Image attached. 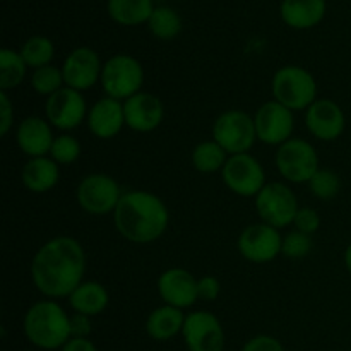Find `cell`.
Instances as JSON below:
<instances>
[{"instance_id":"cell-1","label":"cell","mask_w":351,"mask_h":351,"mask_svg":"<svg viewBox=\"0 0 351 351\" xmlns=\"http://www.w3.org/2000/svg\"><path fill=\"white\" fill-rule=\"evenodd\" d=\"M86 252L72 237H55L45 242L31 261L34 288L50 300L69 298L84 281Z\"/></svg>"},{"instance_id":"cell-2","label":"cell","mask_w":351,"mask_h":351,"mask_svg":"<svg viewBox=\"0 0 351 351\" xmlns=\"http://www.w3.org/2000/svg\"><path fill=\"white\" fill-rule=\"evenodd\" d=\"M113 223L127 242L146 245L165 235L170 211L160 195L149 191H129L123 192L113 213Z\"/></svg>"},{"instance_id":"cell-3","label":"cell","mask_w":351,"mask_h":351,"mask_svg":"<svg viewBox=\"0 0 351 351\" xmlns=\"http://www.w3.org/2000/svg\"><path fill=\"white\" fill-rule=\"evenodd\" d=\"M23 331L36 348L58 350L71 339V315L57 300H40L27 308Z\"/></svg>"},{"instance_id":"cell-4","label":"cell","mask_w":351,"mask_h":351,"mask_svg":"<svg viewBox=\"0 0 351 351\" xmlns=\"http://www.w3.org/2000/svg\"><path fill=\"white\" fill-rule=\"evenodd\" d=\"M273 99L290 108L291 112L307 110L317 101V81L307 69L300 65H283L271 81Z\"/></svg>"},{"instance_id":"cell-5","label":"cell","mask_w":351,"mask_h":351,"mask_svg":"<svg viewBox=\"0 0 351 351\" xmlns=\"http://www.w3.org/2000/svg\"><path fill=\"white\" fill-rule=\"evenodd\" d=\"M105 96L119 101L132 98L143 91L144 69L136 57L127 53H117L103 64L101 79H99Z\"/></svg>"},{"instance_id":"cell-6","label":"cell","mask_w":351,"mask_h":351,"mask_svg":"<svg viewBox=\"0 0 351 351\" xmlns=\"http://www.w3.org/2000/svg\"><path fill=\"white\" fill-rule=\"evenodd\" d=\"M274 163L281 177L290 184H308L321 168L315 147L300 137H291L281 144L274 154Z\"/></svg>"},{"instance_id":"cell-7","label":"cell","mask_w":351,"mask_h":351,"mask_svg":"<svg viewBox=\"0 0 351 351\" xmlns=\"http://www.w3.org/2000/svg\"><path fill=\"white\" fill-rule=\"evenodd\" d=\"M213 139L230 156L249 153L257 141L254 117L243 110H226L213 123Z\"/></svg>"},{"instance_id":"cell-8","label":"cell","mask_w":351,"mask_h":351,"mask_svg":"<svg viewBox=\"0 0 351 351\" xmlns=\"http://www.w3.org/2000/svg\"><path fill=\"white\" fill-rule=\"evenodd\" d=\"M122 195L119 182L108 173L86 175L75 189L79 208L95 216L113 215Z\"/></svg>"},{"instance_id":"cell-9","label":"cell","mask_w":351,"mask_h":351,"mask_svg":"<svg viewBox=\"0 0 351 351\" xmlns=\"http://www.w3.org/2000/svg\"><path fill=\"white\" fill-rule=\"evenodd\" d=\"M254 199H256V211L261 221L278 230L293 225L295 216L300 209L295 192L283 182L266 184Z\"/></svg>"},{"instance_id":"cell-10","label":"cell","mask_w":351,"mask_h":351,"mask_svg":"<svg viewBox=\"0 0 351 351\" xmlns=\"http://www.w3.org/2000/svg\"><path fill=\"white\" fill-rule=\"evenodd\" d=\"M221 178L226 189L240 197H256L267 184L264 167L250 153L230 156L221 170Z\"/></svg>"},{"instance_id":"cell-11","label":"cell","mask_w":351,"mask_h":351,"mask_svg":"<svg viewBox=\"0 0 351 351\" xmlns=\"http://www.w3.org/2000/svg\"><path fill=\"white\" fill-rule=\"evenodd\" d=\"M283 235L280 230L267 223H254L240 232L237 240V249L240 256L252 264L273 263L281 256Z\"/></svg>"},{"instance_id":"cell-12","label":"cell","mask_w":351,"mask_h":351,"mask_svg":"<svg viewBox=\"0 0 351 351\" xmlns=\"http://www.w3.org/2000/svg\"><path fill=\"white\" fill-rule=\"evenodd\" d=\"M257 141L267 146H278L291 139L295 130V117L290 108L276 99L263 103L254 115Z\"/></svg>"},{"instance_id":"cell-13","label":"cell","mask_w":351,"mask_h":351,"mask_svg":"<svg viewBox=\"0 0 351 351\" xmlns=\"http://www.w3.org/2000/svg\"><path fill=\"white\" fill-rule=\"evenodd\" d=\"M88 112V103L82 93L67 86H64L55 95L48 96L45 103V119L51 123L53 129L64 132L77 129L82 122H86Z\"/></svg>"},{"instance_id":"cell-14","label":"cell","mask_w":351,"mask_h":351,"mask_svg":"<svg viewBox=\"0 0 351 351\" xmlns=\"http://www.w3.org/2000/svg\"><path fill=\"white\" fill-rule=\"evenodd\" d=\"M189 351H223L225 329L213 312L195 311L187 314L182 331Z\"/></svg>"},{"instance_id":"cell-15","label":"cell","mask_w":351,"mask_h":351,"mask_svg":"<svg viewBox=\"0 0 351 351\" xmlns=\"http://www.w3.org/2000/svg\"><path fill=\"white\" fill-rule=\"evenodd\" d=\"M103 64L99 55L89 47H79L67 55L62 65V74L67 88L75 91H88L101 79Z\"/></svg>"},{"instance_id":"cell-16","label":"cell","mask_w":351,"mask_h":351,"mask_svg":"<svg viewBox=\"0 0 351 351\" xmlns=\"http://www.w3.org/2000/svg\"><path fill=\"white\" fill-rule=\"evenodd\" d=\"M307 130L322 143H332L345 134L346 115L332 99H317L305 110Z\"/></svg>"},{"instance_id":"cell-17","label":"cell","mask_w":351,"mask_h":351,"mask_svg":"<svg viewBox=\"0 0 351 351\" xmlns=\"http://www.w3.org/2000/svg\"><path fill=\"white\" fill-rule=\"evenodd\" d=\"M158 295L165 305L180 311L192 307L199 300L197 278L184 267H170L158 278Z\"/></svg>"},{"instance_id":"cell-18","label":"cell","mask_w":351,"mask_h":351,"mask_svg":"<svg viewBox=\"0 0 351 351\" xmlns=\"http://www.w3.org/2000/svg\"><path fill=\"white\" fill-rule=\"evenodd\" d=\"M125 112V125L139 134H147L156 130L165 119L163 101L156 95L141 91L132 98L123 101Z\"/></svg>"},{"instance_id":"cell-19","label":"cell","mask_w":351,"mask_h":351,"mask_svg":"<svg viewBox=\"0 0 351 351\" xmlns=\"http://www.w3.org/2000/svg\"><path fill=\"white\" fill-rule=\"evenodd\" d=\"M88 129L96 139L108 141L119 136L125 125V112L123 101H119L110 96H103L93 106H89Z\"/></svg>"},{"instance_id":"cell-20","label":"cell","mask_w":351,"mask_h":351,"mask_svg":"<svg viewBox=\"0 0 351 351\" xmlns=\"http://www.w3.org/2000/svg\"><path fill=\"white\" fill-rule=\"evenodd\" d=\"M53 141V127L43 117H26L24 120H21L16 129L17 146L29 158L48 156Z\"/></svg>"},{"instance_id":"cell-21","label":"cell","mask_w":351,"mask_h":351,"mask_svg":"<svg viewBox=\"0 0 351 351\" xmlns=\"http://www.w3.org/2000/svg\"><path fill=\"white\" fill-rule=\"evenodd\" d=\"M60 167L50 156L29 158L21 170V182L33 194H45L57 187Z\"/></svg>"},{"instance_id":"cell-22","label":"cell","mask_w":351,"mask_h":351,"mask_svg":"<svg viewBox=\"0 0 351 351\" xmlns=\"http://www.w3.org/2000/svg\"><path fill=\"white\" fill-rule=\"evenodd\" d=\"M280 14L287 26L311 29L324 19L326 0H283Z\"/></svg>"},{"instance_id":"cell-23","label":"cell","mask_w":351,"mask_h":351,"mask_svg":"<svg viewBox=\"0 0 351 351\" xmlns=\"http://www.w3.org/2000/svg\"><path fill=\"white\" fill-rule=\"evenodd\" d=\"M184 311L171 305H161L154 308L146 319V332L154 341H170L175 336L182 335L185 324Z\"/></svg>"},{"instance_id":"cell-24","label":"cell","mask_w":351,"mask_h":351,"mask_svg":"<svg viewBox=\"0 0 351 351\" xmlns=\"http://www.w3.org/2000/svg\"><path fill=\"white\" fill-rule=\"evenodd\" d=\"M71 308L77 314L95 317L106 311L110 304L108 290L98 281H82L69 297Z\"/></svg>"},{"instance_id":"cell-25","label":"cell","mask_w":351,"mask_h":351,"mask_svg":"<svg viewBox=\"0 0 351 351\" xmlns=\"http://www.w3.org/2000/svg\"><path fill=\"white\" fill-rule=\"evenodd\" d=\"M153 10V0H108L110 17L122 26L147 23Z\"/></svg>"},{"instance_id":"cell-26","label":"cell","mask_w":351,"mask_h":351,"mask_svg":"<svg viewBox=\"0 0 351 351\" xmlns=\"http://www.w3.org/2000/svg\"><path fill=\"white\" fill-rule=\"evenodd\" d=\"M230 158V154L216 143L215 139L202 141L197 146L192 149V167L199 171V173L211 175L219 171L221 173L223 167H225L226 160Z\"/></svg>"},{"instance_id":"cell-27","label":"cell","mask_w":351,"mask_h":351,"mask_svg":"<svg viewBox=\"0 0 351 351\" xmlns=\"http://www.w3.org/2000/svg\"><path fill=\"white\" fill-rule=\"evenodd\" d=\"M26 72L27 65L21 51H14L10 48L0 50V89L2 91H9L23 84Z\"/></svg>"},{"instance_id":"cell-28","label":"cell","mask_w":351,"mask_h":351,"mask_svg":"<svg viewBox=\"0 0 351 351\" xmlns=\"http://www.w3.org/2000/svg\"><path fill=\"white\" fill-rule=\"evenodd\" d=\"M147 26L158 40L170 41L177 38L182 31V19L171 7L160 5L154 7L149 21H147Z\"/></svg>"},{"instance_id":"cell-29","label":"cell","mask_w":351,"mask_h":351,"mask_svg":"<svg viewBox=\"0 0 351 351\" xmlns=\"http://www.w3.org/2000/svg\"><path fill=\"white\" fill-rule=\"evenodd\" d=\"M24 62L29 69H40L50 65L55 57V45L47 36H31L21 48Z\"/></svg>"},{"instance_id":"cell-30","label":"cell","mask_w":351,"mask_h":351,"mask_svg":"<svg viewBox=\"0 0 351 351\" xmlns=\"http://www.w3.org/2000/svg\"><path fill=\"white\" fill-rule=\"evenodd\" d=\"M31 88L36 95L41 96H51L57 91H60L65 86L64 74H62V69L55 67V65H45V67L34 69L33 74H31Z\"/></svg>"},{"instance_id":"cell-31","label":"cell","mask_w":351,"mask_h":351,"mask_svg":"<svg viewBox=\"0 0 351 351\" xmlns=\"http://www.w3.org/2000/svg\"><path fill=\"white\" fill-rule=\"evenodd\" d=\"M308 191L319 201H332L341 191V178L335 170L319 168L317 173L308 180Z\"/></svg>"},{"instance_id":"cell-32","label":"cell","mask_w":351,"mask_h":351,"mask_svg":"<svg viewBox=\"0 0 351 351\" xmlns=\"http://www.w3.org/2000/svg\"><path fill=\"white\" fill-rule=\"evenodd\" d=\"M81 143L75 139L74 136H69V134H60V136H55L53 144H51V149L48 156L58 165V167H69V165L75 163L81 156Z\"/></svg>"},{"instance_id":"cell-33","label":"cell","mask_w":351,"mask_h":351,"mask_svg":"<svg viewBox=\"0 0 351 351\" xmlns=\"http://www.w3.org/2000/svg\"><path fill=\"white\" fill-rule=\"evenodd\" d=\"M312 237L307 233H302L298 230H291L283 237V245H281V256L290 261H302L312 252Z\"/></svg>"},{"instance_id":"cell-34","label":"cell","mask_w":351,"mask_h":351,"mask_svg":"<svg viewBox=\"0 0 351 351\" xmlns=\"http://www.w3.org/2000/svg\"><path fill=\"white\" fill-rule=\"evenodd\" d=\"M321 228V216L314 208H300L293 219V230H298L307 235H314Z\"/></svg>"},{"instance_id":"cell-35","label":"cell","mask_w":351,"mask_h":351,"mask_svg":"<svg viewBox=\"0 0 351 351\" xmlns=\"http://www.w3.org/2000/svg\"><path fill=\"white\" fill-rule=\"evenodd\" d=\"M240 351H285V346L274 336L259 335L250 338Z\"/></svg>"},{"instance_id":"cell-36","label":"cell","mask_w":351,"mask_h":351,"mask_svg":"<svg viewBox=\"0 0 351 351\" xmlns=\"http://www.w3.org/2000/svg\"><path fill=\"white\" fill-rule=\"evenodd\" d=\"M221 293V283L216 276H202L197 280V295L199 300L204 302H215Z\"/></svg>"},{"instance_id":"cell-37","label":"cell","mask_w":351,"mask_h":351,"mask_svg":"<svg viewBox=\"0 0 351 351\" xmlns=\"http://www.w3.org/2000/svg\"><path fill=\"white\" fill-rule=\"evenodd\" d=\"M0 134L2 137H5L9 134V130L12 129L14 122V106L10 101L7 91H0Z\"/></svg>"},{"instance_id":"cell-38","label":"cell","mask_w":351,"mask_h":351,"mask_svg":"<svg viewBox=\"0 0 351 351\" xmlns=\"http://www.w3.org/2000/svg\"><path fill=\"white\" fill-rule=\"evenodd\" d=\"M93 331L91 317L84 314H74L71 315V338H89Z\"/></svg>"},{"instance_id":"cell-39","label":"cell","mask_w":351,"mask_h":351,"mask_svg":"<svg viewBox=\"0 0 351 351\" xmlns=\"http://www.w3.org/2000/svg\"><path fill=\"white\" fill-rule=\"evenodd\" d=\"M60 351H99L89 338H71Z\"/></svg>"},{"instance_id":"cell-40","label":"cell","mask_w":351,"mask_h":351,"mask_svg":"<svg viewBox=\"0 0 351 351\" xmlns=\"http://www.w3.org/2000/svg\"><path fill=\"white\" fill-rule=\"evenodd\" d=\"M343 261H345L346 271H348V273L351 274V242L348 243V247H346L345 256H343Z\"/></svg>"}]
</instances>
